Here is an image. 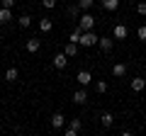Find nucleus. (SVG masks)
Masks as SVG:
<instances>
[{"label": "nucleus", "instance_id": "1", "mask_svg": "<svg viewBox=\"0 0 146 136\" xmlns=\"http://www.w3.org/2000/svg\"><path fill=\"white\" fill-rule=\"evenodd\" d=\"M78 27H80V32H90L95 27V17L90 15V12H83V15L78 17Z\"/></svg>", "mask_w": 146, "mask_h": 136}, {"label": "nucleus", "instance_id": "2", "mask_svg": "<svg viewBox=\"0 0 146 136\" xmlns=\"http://www.w3.org/2000/svg\"><path fill=\"white\" fill-rule=\"evenodd\" d=\"M98 42H100V37L95 34L93 29H90V32H83V34H80V44H83V46H95Z\"/></svg>", "mask_w": 146, "mask_h": 136}, {"label": "nucleus", "instance_id": "3", "mask_svg": "<svg viewBox=\"0 0 146 136\" xmlns=\"http://www.w3.org/2000/svg\"><path fill=\"white\" fill-rule=\"evenodd\" d=\"M51 63H54V68H58V71H63V68L68 66V56H66V51L56 53V56L51 58Z\"/></svg>", "mask_w": 146, "mask_h": 136}, {"label": "nucleus", "instance_id": "4", "mask_svg": "<svg viewBox=\"0 0 146 136\" xmlns=\"http://www.w3.org/2000/svg\"><path fill=\"white\" fill-rule=\"evenodd\" d=\"M112 37H115L117 42H124V39L129 37V29H127L124 24H115V29H112Z\"/></svg>", "mask_w": 146, "mask_h": 136}, {"label": "nucleus", "instance_id": "5", "mask_svg": "<svg viewBox=\"0 0 146 136\" xmlns=\"http://www.w3.org/2000/svg\"><path fill=\"white\" fill-rule=\"evenodd\" d=\"M115 42H117L115 37H112V39H110V37H100V42H98V44H100V49L107 53V51H112V49H115Z\"/></svg>", "mask_w": 146, "mask_h": 136}, {"label": "nucleus", "instance_id": "6", "mask_svg": "<svg viewBox=\"0 0 146 136\" xmlns=\"http://www.w3.org/2000/svg\"><path fill=\"white\" fill-rule=\"evenodd\" d=\"M49 121H51V126H54V129H63V124H66V117H63L61 112H54Z\"/></svg>", "mask_w": 146, "mask_h": 136}, {"label": "nucleus", "instance_id": "7", "mask_svg": "<svg viewBox=\"0 0 146 136\" xmlns=\"http://www.w3.org/2000/svg\"><path fill=\"white\" fill-rule=\"evenodd\" d=\"M76 80H78V83L85 88V85H90V83H93V73H90V71H80V73L76 75Z\"/></svg>", "mask_w": 146, "mask_h": 136}, {"label": "nucleus", "instance_id": "8", "mask_svg": "<svg viewBox=\"0 0 146 136\" xmlns=\"http://www.w3.org/2000/svg\"><path fill=\"white\" fill-rule=\"evenodd\" d=\"M25 49H27L29 53H36L39 49H42V42H39V39H27V42H25Z\"/></svg>", "mask_w": 146, "mask_h": 136}, {"label": "nucleus", "instance_id": "9", "mask_svg": "<svg viewBox=\"0 0 146 136\" xmlns=\"http://www.w3.org/2000/svg\"><path fill=\"white\" fill-rule=\"evenodd\" d=\"M129 85H131V90H134V92H141V90L146 88V80L141 78V75H136V78H131Z\"/></svg>", "mask_w": 146, "mask_h": 136}, {"label": "nucleus", "instance_id": "10", "mask_svg": "<svg viewBox=\"0 0 146 136\" xmlns=\"http://www.w3.org/2000/svg\"><path fill=\"white\" fill-rule=\"evenodd\" d=\"M73 102H76V105H85V102H88V92H85V88L78 90V92H73Z\"/></svg>", "mask_w": 146, "mask_h": 136}, {"label": "nucleus", "instance_id": "11", "mask_svg": "<svg viewBox=\"0 0 146 136\" xmlns=\"http://www.w3.org/2000/svg\"><path fill=\"white\" fill-rule=\"evenodd\" d=\"M124 73H127V63H115V66H112V75H115V78H122Z\"/></svg>", "mask_w": 146, "mask_h": 136}, {"label": "nucleus", "instance_id": "12", "mask_svg": "<svg viewBox=\"0 0 146 136\" xmlns=\"http://www.w3.org/2000/svg\"><path fill=\"white\" fill-rule=\"evenodd\" d=\"M10 20H12V12H10V7H0V24H7Z\"/></svg>", "mask_w": 146, "mask_h": 136}, {"label": "nucleus", "instance_id": "13", "mask_svg": "<svg viewBox=\"0 0 146 136\" xmlns=\"http://www.w3.org/2000/svg\"><path fill=\"white\" fill-rule=\"evenodd\" d=\"M78 46H80V44L68 42V44H66V49H63V51H66V56H68V58H71V56H76V53H78Z\"/></svg>", "mask_w": 146, "mask_h": 136}, {"label": "nucleus", "instance_id": "14", "mask_svg": "<svg viewBox=\"0 0 146 136\" xmlns=\"http://www.w3.org/2000/svg\"><path fill=\"white\" fill-rule=\"evenodd\" d=\"M51 27H54V20H49V17H42L39 20V29L42 32H51Z\"/></svg>", "mask_w": 146, "mask_h": 136}, {"label": "nucleus", "instance_id": "15", "mask_svg": "<svg viewBox=\"0 0 146 136\" xmlns=\"http://www.w3.org/2000/svg\"><path fill=\"white\" fill-rule=\"evenodd\" d=\"M100 119H102V126H112L115 124V114H112V112H102Z\"/></svg>", "mask_w": 146, "mask_h": 136}, {"label": "nucleus", "instance_id": "16", "mask_svg": "<svg viewBox=\"0 0 146 136\" xmlns=\"http://www.w3.org/2000/svg\"><path fill=\"white\" fill-rule=\"evenodd\" d=\"M100 3H102V7H105V10H110V12L119 7V0H100Z\"/></svg>", "mask_w": 146, "mask_h": 136}, {"label": "nucleus", "instance_id": "17", "mask_svg": "<svg viewBox=\"0 0 146 136\" xmlns=\"http://www.w3.org/2000/svg\"><path fill=\"white\" fill-rule=\"evenodd\" d=\"M17 75H20V73H17V68H7V71H5V80H7V83H15Z\"/></svg>", "mask_w": 146, "mask_h": 136}, {"label": "nucleus", "instance_id": "18", "mask_svg": "<svg viewBox=\"0 0 146 136\" xmlns=\"http://www.w3.org/2000/svg\"><path fill=\"white\" fill-rule=\"evenodd\" d=\"M93 5H95V0H78V7H80V10H90Z\"/></svg>", "mask_w": 146, "mask_h": 136}, {"label": "nucleus", "instance_id": "19", "mask_svg": "<svg viewBox=\"0 0 146 136\" xmlns=\"http://www.w3.org/2000/svg\"><path fill=\"white\" fill-rule=\"evenodd\" d=\"M29 24H32V17H29V15H22V17H20V27H22V29H27Z\"/></svg>", "mask_w": 146, "mask_h": 136}, {"label": "nucleus", "instance_id": "20", "mask_svg": "<svg viewBox=\"0 0 146 136\" xmlns=\"http://www.w3.org/2000/svg\"><path fill=\"white\" fill-rule=\"evenodd\" d=\"M95 90H98L100 95H102V92H107V83H105V80H98V83H95Z\"/></svg>", "mask_w": 146, "mask_h": 136}, {"label": "nucleus", "instance_id": "21", "mask_svg": "<svg viewBox=\"0 0 146 136\" xmlns=\"http://www.w3.org/2000/svg\"><path fill=\"white\" fill-rule=\"evenodd\" d=\"M136 37H139V42H146V24H141L136 29Z\"/></svg>", "mask_w": 146, "mask_h": 136}, {"label": "nucleus", "instance_id": "22", "mask_svg": "<svg viewBox=\"0 0 146 136\" xmlns=\"http://www.w3.org/2000/svg\"><path fill=\"white\" fill-rule=\"evenodd\" d=\"M80 34H83V32H80V27L76 32H71V42H76V44H80Z\"/></svg>", "mask_w": 146, "mask_h": 136}, {"label": "nucleus", "instance_id": "23", "mask_svg": "<svg viewBox=\"0 0 146 136\" xmlns=\"http://www.w3.org/2000/svg\"><path fill=\"white\" fill-rule=\"evenodd\" d=\"M68 126H73L76 131H80V126H83V121H80V119H71V121H68Z\"/></svg>", "mask_w": 146, "mask_h": 136}, {"label": "nucleus", "instance_id": "24", "mask_svg": "<svg viewBox=\"0 0 146 136\" xmlns=\"http://www.w3.org/2000/svg\"><path fill=\"white\" fill-rule=\"evenodd\" d=\"M136 12H139L141 17H146V3H136Z\"/></svg>", "mask_w": 146, "mask_h": 136}, {"label": "nucleus", "instance_id": "25", "mask_svg": "<svg viewBox=\"0 0 146 136\" xmlns=\"http://www.w3.org/2000/svg\"><path fill=\"white\" fill-rule=\"evenodd\" d=\"M78 10H80V7H78V3H76V5H71V7H68V15H71V17H76V15H78Z\"/></svg>", "mask_w": 146, "mask_h": 136}, {"label": "nucleus", "instance_id": "26", "mask_svg": "<svg viewBox=\"0 0 146 136\" xmlns=\"http://www.w3.org/2000/svg\"><path fill=\"white\" fill-rule=\"evenodd\" d=\"M44 7H46V10H54V7H56V0H44Z\"/></svg>", "mask_w": 146, "mask_h": 136}, {"label": "nucleus", "instance_id": "27", "mask_svg": "<svg viewBox=\"0 0 146 136\" xmlns=\"http://www.w3.org/2000/svg\"><path fill=\"white\" fill-rule=\"evenodd\" d=\"M76 134H78V131L73 129V126H68V129H66V136H76Z\"/></svg>", "mask_w": 146, "mask_h": 136}, {"label": "nucleus", "instance_id": "28", "mask_svg": "<svg viewBox=\"0 0 146 136\" xmlns=\"http://www.w3.org/2000/svg\"><path fill=\"white\" fill-rule=\"evenodd\" d=\"M15 5V0H3V7H12Z\"/></svg>", "mask_w": 146, "mask_h": 136}, {"label": "nucleus", "instance_id": "29", "mask_svg": "<svg viewBox=\"0 0 146 136\" xmlns=\"http://www.w3.org/2000/svg\"><path fill=\"white\" fill-rule=\"evenodd\" d=\"M0 7H3V0H0Z\"/></svg>", "mask_w": 146, "mask_h": 136}, {"label": "nucleus", "instance_id": "30", "mask_svg": "<svg viewBox=\"0 0 146 136\" xmlns=\"http://www.w3.org/2000/svg\"><path fill=\"white\" fill-rule=\"evenodd\" d=\"M63 3H66V0H63Z\"/></svg>", "mask_w": 146, "mask_h": 136}]
</instances>
